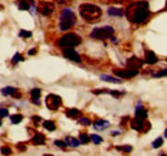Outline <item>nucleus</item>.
Segmentation results:
<instances>
[{"label":"nucleus","mask_w":167,"mask_h":156,"mask_svg":"<svg viewBox=\"0 0 167 156\" xmlns=\"http://www.w3.org/2000/svg\"><path fill=\"white\" fill-rule=\"evenodd\" d=\"M150 16L149 10V3L145 0H139L133 4H130L126 8V17L131 23L140 24L147 22Z\"/></svg>","instance_id":"nucleus-1"},{"label":"nucleus","mask_w":167,"mask_h":156,"mask_svg":"<svg viewBox=\"0 0 167 156\" xmlns=\"http://www.w3.org/2000/svg\"><path fill=\"white\" fill-rule=\"evenodd\" d=\"M80 16L86 22H97L101 17V9L99 6L93 5V4H84L80 6Z\"/></svg>","instance_id":"nucleus-2"},{"label":"nucleus","mask_w":167,"mask_h":156,"mask_svg":"<svg viewBox=\"0 0 167 156\" xmlns=\"http://www.w3.org/2000/svg\"><path fill=\"white\" fill-rule=\"evenodd\" d=\"M76 23V17L75 13L72 12L70 8H64L61 14V19H59V30L61 31H67Z\"/></svg>","instance_id":"nucleus-3"},{"label":"nucleus","mask_w":167,"mask_h":156,"mask_svg":"<svg viewBox=\"0 0 167 156\" xmlns=\"http://www.w3.org/2000/svg\"><path fill=\"white\" fill-rule=\"evenodd\" d=\"M114 33V30L113 27L111 26H104V27H98V28H94V30L91 31L90 36L91 39L94 40H107L113 36Z\"/></svg>","instance_id":"nucleus-4"},{"label":"nucleus","mask_w":167,"mask_h":156,"mask_svg":"<svg viewBox=\"0 0 167 156\" xmlns=\"http://www.w3.org/2000/svg\"><path fill=\"white\" fill-rule=\"evenodd\" d=\"M81 44V37L76 33H66L58 41V45L61 47H75Z\"/></svg>","instance_id":"nucleus-5"},{"label":"nucleus","mask_w":167,"mask_h":156,"mask_svg":"<svg viewBox=\"0 0 167 156\" xmlns=\"http://www.w3.org/2000/svg\"><path fill=\"white\" fill-rule=\"evenodd\" d=\"M130 125H131V128L137 131V132H144V133H147L149 129H150V123L147 122L145 119L143 118H134L131 122H130Z\"/></svg>","instance_id":"nucleus-6"},{"label":"nucleus","mask_w":167,"mask_h":156,"mask_svg":"<svg viewBox=\"0 0 167 156\" xmlns=\"http://www.w3.org/2000/svg\"><path fill=\"white\" fill-rule=\"evenodd\" d=\"M46 106H48V109L49 110H52V111H55L59 109V106L62 105V98L61 96H58V95H54V94H50L46 96Z\"/></svg>","instance_id":"nucleus-7"},{"label":"nucleus","mask_w":167,"mask_h":156,"mask_svg":"<svg viewBox=\"0 0 167 156\" xmlns=\"http://www.w3.org/2000/svg\"><path fill=\"white\" fill-rule=\"evenodd\" d=\"M63 56L66 59H70V60L76 61V63L81 61V56H80L76 50H74L72 47H63Z\"/></svg>","instance_id":"nucleus-8"},{"label":"nucleus","mask_w":167,"mask_h":156,"mask_svg":"<svg viewBox=\"0 0 167 156\" xmlns=\"http://www.w3.org/2000/svg\"><path fill=\"white\" fill-rule=\"evenodd\" d=\"M137 73H139V70H137V69H133V68L114 70V74L117 76V77H121V78H134L135 76H137Z\"/></svg>","instance_id":"nucleus-9"},{"label":"nucleus","mask_w":167,"mask_h":156,"mask_svg":"<svg viewBox=\"0 0 167 156\" xmlns=\"http://www.w3.org/2000/svg\"><path fill=\"white\" fill-rule=\"evenodd\" d=\"M144 59H145V63L149 64V65H153V64H156V63L158 61L157 55L153 51H149V50L145 51V58Z\"/></svg>","instance_id":"nucleus-10"},{"label":"nucleus","mask_w":167,"mask_h":156,"mask_svg":"<svg viewBox=\"0 0 167 156\" xmlns=\"http://www.w3.org/2000/svg\"><path fill=\"white\" fill-rule=\"evenodd\" d=\"M127 65L129 68H133V69H139L143 67V61L139 59V58H136V56H133V58H130L127 60Z\"/></svg>","instance_id":"nucleus-11"},{"label":"nucleus","mask_w":167,"mask_h":156,"mask_svg":"<svg viewBox=\"0 0 167 156\" xmlns=\"http://www.w3.org/2000/svg\"><path fill=\"white\" fill-rule=\"evenodd\" d=\"M135 117L136 118H143V119H147L148 117V111L145 110V108L143 105H137L136 109H135Z\"/></svg>","instance_id":"nucleus-12"},{"label":"nucleus","mask_w":167,"mask_h":156,"mask_svg":"<svg viewBox=\"0 0 167 156\" xmlns=\"http://www.w3.org/2000/svg\"><path fill=\"white\" fill-rule=\"evenodd\" d=\"M54 12V5L53 4H50V3H45L44 5L41 6V14L42 16H45V17H48V16H50Z\"/></svg>","instance_id":"nucleus-13"},{"label":"nucleus","mask_w":167,"mask_h":156,"mask_svg":"<svg viewBox=\"0 0 167 156\" xmlns=\"http://www.w3.org/2000/svg\"><path fill=\"white\" fill-rule=\"evenodd\" d=\"M40 96H41V90L40 88L31 90V100H32L34 104L40 105Z\"/></svg>","instance_id":"nucleus-14"},{"label":"nucleus","mask_w":167,"mask_h":156,"mask_svg":"<svg viewBox=\"0 0 167 156\" xmlns=\"http://www.w3.org/2000/svg\"><path fill=\"white\" fill-rule=\"evenodd\" d=\"M32 143L34 145H45V136L41 133H36L32 137Z\"/></svg>","instance_id":"nucleus-15"},{"label":"nucleus","mask_w":167,"mask_h":156,"mask_svg":"<svg viewBox=\"0 0 167 156\" xmlns=\"http://www.w3.org/2000/svg\"><path fill=\"white\" fill-rule=\"evenodd\" d=\"M108 125H109V122H107V120H104V119H99L94 123V128L95 129H104Z\"/></svg>","instance_id":"nucleus-16"},{"label":"nucleus","mask_w":167,"mask_h":156,"mask_svg":"<svg viewBox=\"0 0 167 156\" xmlns=\"http://www.w3.org/2000/svg\"><path fill=\"white\" fill-rule=\"evenodd\" d=\"M100 80L101 81H105V82H112V83H121L122 82L121 80H117V78L111 77V76H107V74H101L100 76Z\"/></svg>","instance_id":"nucleus-17"},{"label":"nucleus","mask_w":167,"mask_h":156,"mask_svg":"<svg viewBox=\"0 0 167 156\" xmlns=\"http://www.w3.org/2000/svg\"><path fill=\"white\" fill-rule=\"evenodd\" d=\"M2 94L4 95V96H8V95H12V96H14L17 94V88H14V87H5V88H3L2 90Z\"/></svg>","instance_id":"nucleus-18"},{"label":"nucleus","mask_w":167,"mask_h":156,"mask_svg":"<svg viewBox=\"0 0 167 156\" xmlns=\"http://www.w3.org/2000/svg\"><path fill=\"white\" fill-rule=\"evenodd\" d=\"M66 143H67V146H71V147H77V146L81 145V143H80V141L74 138V137H67L66 138Z\"/></svg>","instance_id":"nucleus-19"},{"label":"nucleus","mask_w":167,"mask_h":156,"mask_svg":"<svg viewBox=\"0 0 167 156\" xmlns=\"http://www.w3.org/2000/svg\"><path fill=\"white\" fill-rule=\"evenodd\" d=\"M31 3H32V2H31ZM31 3L28 4L27 0H19V2H18V8H19L21 10H30Z\"/></svg>","instance_id":"nucleus-20"},{"label":"nucleus","mask_w":167,"mask_h":156,"mask_svg":"<svg viewBox=\"0 0 167 156\" xmlns=\"http://www.w3.org/2000/svg\"><path fill=\"white\" fill-rule=\"evenodd\" d=\"M108 14H109V16H118V17H121V16H123V12L121 9H118V8H109V9H108Z\"/></svg>","instance_id":"nucleus-21"},{"label":"nucleus","mask_w":167,"mask_h":156,"mask_svg":"<svg viewBox=\"0 0 167 156\" xmlns=\"http://www.w3.org/2000/svg\"><path fill=\"white\" fill-rule=\"evenodd\" d=\"M44 128L50 131V132H53V131H55V124H54V122H52V120H45L44 122Z\"/></svg>","instance_id":"nucleus-22"},{"label":"nucleus","mask_w":167,"mask_h":156,"mask_svg":"<svg viewBox=\"0 0 167 156\" xmlns=\"http://www.w3.org/2000/svg\"><path fill=\"white\" fill-rule=\"evenodd\" d=\"M66 115L70 117V118H77L80 115V110H77V109H68L66 111Z\"/></svg>","instance_id":"nucleus-23"},{"label":"nucleus","mask_w":167,"mask_h":156,"mask_svg":"<svg viewBox=\"0 0 167 156\" xmlns=\"http://www.w3.org/2000/svg\"><path fill=\"white\" fill-rule=\"evenodd\" d=\"M78 141H80V143L86 145V143H89L90 136H88V134H85V133H81V134L78 136Z\"/></svg>","instance_id":"nucleus-24"},{"label":"nucleus","mask_w":167,"mask_h":156,"mask_svg":"<svg viewBox=\"0 0 167 156\" xmlns=\"http://www.w3.org/2000/svg\"><path fill=\"white\" fill-rule=\"evenodd\" d=\"M22 119H23V117L21 115V114H14V115L10 117V120H12L13 124H18V123H21V120H22Z\"/></svg>","instance_id":"nucleus-25"},{"label":"nucleus","mask_w":167,"mask_h":156,"mask_svg":"<svg viewBox=\"0 0 167 156\" xmlns=\"http://www.w3.org/2000/svg\"><path fill=\"white\" fill-rule=\"evenodd\" d=\"M90 139H91L95 145H99V143L103 142V138H101L100 136H98V134H91V136H90Z\"/></svg>","instance_id":"nucleus-26"},{"label":"nucleus","mask_w":167,"mask_h":156,"mask_svg":"<svg viewBox=\"0 0 167 156\" xmlns=\"http://www.w3.org/2000/svg\"><path fill=\"white\" fill-rule=\"evenodd\" d=\"M23 60H25V58H23V56L21 55L19 53H17L16 55L13 56V59H12V63H13V64H17L18 61H23Z\"/></svg>","instance_id":"nucleus-27"},{"label":"nucleus","mask_w":167,"mask_h":156,"mask_svg":"<svg viewBox=\"0 0 167 156\" xmlns=\"http://www.w3.org/2000/svg\"><path fill=\"white\" fill-rule=\"evenodd\" d=\"M162 145H163V138L162 137H158L154 142L152 143V147H153V148H158V147H161Z\"/></svg>","instance_id":"nucleus-28"},{"label":"nucleus","mask_w":167,"mask_h":156,"mask_svg":"<svg viewBox=\"0 0 167 156\" xmlns=\"http://www.w3.org/2000/svg\"><path fill=\"white\" fill-rule=\"evenodd\" d=\"M118 151H123V152H131L133 151V146H117L116 147Z\"/></svg>","instance_id":"nucleus-29"},{"label":"nucleus","mask_w":167,"mask_h":156,"mask_svg":"<svg viewBox=\"0 0 167 156\" xmlns=\"http://www.w3.org/2000/svg\"><path fill=\"white\" fill-rule=\"evenodd\" d=\"M31 36H32V33L30 31H25V30L19 31V37H27V39H30Z\"/></svg>","instance_id":"nucleus-30"},{"label":"nucleus","mask_w":167,"mask_h":156,"mask_svg":"<svg viewBox=\"0 0 167 156\" xmlns=\"http://www.w3.org/2000/svg\"><path fill=\"white\" fill-rule=\"evenodd\" d=\"M78 123H80V124H82V125H90V124H91L90 119H88V118H80Z\"/></svg>","instance_id":"nucleus-31"},{"label":"nucleus","mask_w":167,"mask_h":156,"mask_svg":"<svg viewBox=\"0 0 167 156\" xmlns=\"http://www.w3.org/2000/svg\"><path fill=\"white\" fill-rule=\"evenodd\" d=\"M54 145L58 146V147H62V148H64V147L67 146L66 141H59V139H58V141H54Z\"/></svg>","instance_id":"nucleus-32"},{"label":"nucleus","mask_w":167,"mask_h":156,"mask_svg":"<svg viewBox=\"0 0 167 156\" xmlns=\"http://www.w3.org/2000/svg\"><path fill=\"white\" fill-rule=\"evenodd\" d=\"M167 76V69H163L161 72H157V73H153V77H165Z\"/></svg>","instance_id":"nucleus-33"},{"label":"nucleus","mask_w":167,"mask_h":156,"mask_svg":"<svg viewBox=\"0 0 167 156\" xmlns=\"http://www.w3.org/2000/svg\"><path fill=\"white\" fill-rule=\"evenodd\" d=\"M9 115V113H8V110L6 109H0V117H8Z\"/></svg>","instance_id":"nucleus-34"},{"label":"nucleus","mask_w":167,"mask_h":156,"mask_svg":"<svg viewBox=\"0 0 167 156\" xmlns=\"http://www.w3.org/2000/svg\"><path fill=\"white\" fill-rule=\"evenodd\" d=\"M2 152H3V154H5V155H9V154H12L10 148H8V147H3V148H2Z\"/></svg>","instance_id":"nucleus-35"},{"label":"nucleus","mask_w":167,"mask_h":156,"mask_svg":"<svg viewBox=\"0 0 167 156\" xmlns=\"http://www.w3.org/2000/svg\"><path fill=\"white\" fill-rule=\"evenodd\" d=\"M32 120H34V123L38 124V123L40 122V120H41V118H40V117H32Z\"/></svg>","instance_id":"nucleus-36"},{"label":"nucleus","mask_w":167,"mask_h":156,"mask_svg":"<svg viewBox=\"0 0 167 156\" xmlns=\"http://www.w3.org/2000/svg\"><path fill=\"white\" fill-rule=\"evenodd\" d=\"M34 54H36V50H35V49H32V50L28 51V55H34Z\"/></svg>","instance_id":"nucleus-37"},{"label":"nucleus","mask_w":167,"mask_h":156,"mask_svg":"<svg viewBox=\"0 0 167 156\" xmlns=\"http://www.w3.org/2000/svg\"><path fill=\"white\" fill-rule=\"evenodd\" d=\"M117 134H120V132H113V133H112V136H117Z\"/></svg>","instance_id":"nucleus-38"},{"label":"nucleus","mask_w":167,"mask_h":156,"mask_svg":"<svg viewBox=\"0 0 167 156\" xmlns=\"http://www.w3.org/2000/svg\"><path fill=\"white\" fill-rule=\"evenodd\" d=\"M165 137H166V138H167V129H166V131H165Z\"/></svg>","instance_id":"nucleus-39"},{"label":"nucleus","mask_w":167,"mask_h":156,"mask_svg":"<svg viewBox=\"0 0 167 156\" xmlns=\"http://www.w3.org/2000/svg\"><path fill=\"white\" fill-rule=\"evenodd\" d=\"M0 125H2V120H0Z\"/></svg>","instance_id":"nucleus-40"},{"label":"nucleus","mask_w":167,"mask_h":156,"mask_svg":"<svg viewBox=\"0 0 167 156\" xmlns=\"http://www.w3.org/2000/svg\"><path fill=\"white\" fill-rule=\"evenodd\" d=\"M166 6H167V0H166Z\"/></svg>","instance_id":"nucleus-41"}]
</instances>
